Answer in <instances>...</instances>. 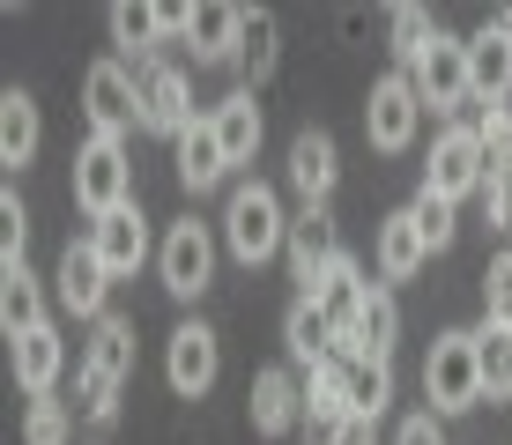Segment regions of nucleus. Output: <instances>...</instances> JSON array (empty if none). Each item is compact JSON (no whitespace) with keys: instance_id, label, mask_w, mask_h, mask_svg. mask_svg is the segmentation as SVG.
I'll list each match as a JSON object with an SVG mask.
<instances>
[{"instance_id":"1","label":"nucleus","mask_w":512,"mask_h":445,"mask_svg":"<svg viewBox=\"0 0 512 445\" xmlns=\"http://www.w3.org/2000/svg\"><path fill=\"white\" fill-rule=\"evenodd\" d=\"M223 245H231V260L260 267L275 260L282 245H290V223H282V201L268 178H238L231 186V208H223Z\"/></svg>"},{"instance_id":"2","label":"nucleus","mask_w":512,"mask_h":445,"mask_svg":"<svg viewBox=\"0 0 512 445\" xmlns=\"http://www.w3.org/2000/svg\"><path fill=\"white\" fill-rule=\"evenodd\" d=\"M134 371V319H97L90 334V356H82V416L90 423H112L119 416V379Z\"/></svg>"},{"instance_id":"3","label":"nucleus","mask_w":512,"mask_h":445,"mask_svg":"<svg viewBox=\"0 0 512 445\" xmlns=\"http://www.w3.org/2000/svg\"><path fill=\"white\" fill-rule=\"evenodd\" d=\"M423 401L431 416H461L483 401V364H475V334H438L423 356Z\"/></svg>"},{"instance_id":"4","label":"nucleus","mask_w":512,"mask_h":445,"mask_svg":"<svg viewBox=\"0 0 512 445\" xmlns=\"http://www.w3.org/2000/svg\"><path fill=\"white\" fill-rule=\"evenodd\" d=\"M134 201V164H127V149L119 141H104V134H90L75 149V208L90 223H104L112 208H127Z\"/></svg>"},{"instance_id":"5","label":"nucleus","mask_w":512,"mask_h":445,"mask_svg":"<svg viewBox=\"0 0 512 445\" xmlns=\"http://www.w3.org/2000/svg\"><path fill=\"white\" fill-rule=\"evenodd\" d=\"M409 82H416L423 112H446V119H461L468 104H475V82H468V45L438 30V38H431V52H423V60L409 67Z\"/></svg>"},{"instance_id":"6","label":"nucleus","mask_w":512,"mask_h":445,"mask_svg":"<svg viewBox=\"0 0 512 445\" xmlns=\"http://www.w3.org/2000/svg\"><path fill=\"white\" fill-rule=\"evenodd\" d=\"M483 171H490L483 141H475V134L461 127V119H453V127L431 141V164H423V193H438V201H453V208H461L468 193H483Z\"/></svg>"},{"instance_id":"7","label":"nucleus","mask_w":512,"mask_h":445,"mask_svg":"<svg viewBox=\"0 0 512 445\" xmlns=\"http://www.w3.org/2000/svg\"><path fill=\"white\" fill-rule=\"evenodd\" d=\"M216 371H223L216 327H208V319H179V327H171V342H164V379H171V394H179V401H201L208 386H216Z\"/></svg>"},{"instance_id":"8","label":"nucleus","mask_w":512,"mask_h":445,"mask_svg":"<svg viewBox=\"0 0 512 445\" xmlns=\"http://www.w3.org/2000/svg\"><path fill=\"white\" fill-rule=\"evenodd\" d=\"M82 112H90V134L119 141V134L141 119V82H134L119 60H97L90 75H82Z\"/></svg>"},{"instance_id":"9","label":"nucleus","mask_w":512,"mask_h":445,"mask_svg":"<svg viewBox=\"0 0 512 445\" xmlns=\"http://www.w3.org/2000/svg\"><path fill=\"white\" fill-rule=\"evenodd\" d=\"M416 119H423L416 82H409V75H379V82H372V97H364V134H372V149L401 156V149L416 141Z\"/></svg>"},{"instance_id":"10","label":"nucleus","mask_w":512,"mask_h":445,"mask_svg":"<svg viewBox=\"0 0 512 445\" xmlns=\"http://www.w3.org/2000/svg\"><path fill=\"white\" fill-rule=\"evenodd\" d=\"M156 267H164V290H171V297H201L208 282H216V238H208V223H193V216L171 223Z\"/></svg>"},{"instance_id":"11","label":"nucleus","mask_w":512,"mask_h":445,"mask_svg":"<svg viewBox=\"0 0 512 445\" xmlns=\"http://www.w3.org/2000/svg\"><path fill=\"white\" fill-rule=\"evenodd\" d=\"M134 82H141V127L179 141V134L193 127V89H186V75H179L171 60H141Z\"/></svg>"},{"instance_id":"12","label":"nucleus","mask_w":512,"mask_h":445,"mask_svg":"<svg viewBox=\"0 0 512 445\" xmlns=\"http://www.w3.org/2000/svg\"><path fill=\"white\" fill-rule=\"evenodd\" d=\"M349 364H357V356L334 349L327 364L305 379V438L312 445H334V431L349 423Z\"/></svg>"},{"instance_id":"13","label":"nucleus","mask_w":512,"mask_h":445,"mask_svg":"<svg viewBox=\"0 0 512 445\" xmlns=\"http://www.w3.org/2000/svg\"><path fill=\"white\" fill-rule=\"evenodd\" d=\"M468 82H475V97H483V104H505L512 97V8L490 15V23L468 38Z\"/></svg>"},{"instance_id":"14","label":"nucleus","mask_w":512,"mask_h":445,"mask_svg":"<svg viewBox=\"0 0 512 445\" xmlns=\"http://www.w3.org/2000/svg\"><path fill=\"white\" fill-rule=\"evenodd\" d=\"M52 290H60V305L75 312V319H104V290H112V267L97 260V245L90 238H75L60 253V275H52Z\"/></svg>"},{"instance_id":"15","label":"nucleus","mask_w":512,"mask_h":445,"mask_svg":"<svg viewBox=\"0 0 512 445\" xmlns=\"http://www.w3.org/2000/svg\"><path fill=\"white\" fill-rule=\"evenodd\" d=\"M245 408H253V431H260V438H282L290 423H305V386H297L282 364H268V371H253Z\"/></svg>"},{"instance_id":"16","label":"nucleus","mask_w":512,"mask_h":445,"mask_svg":"<svg viewBox=\"0 0 512 445\" xmlns=\"http://www.w3.org/2000/svg\"><path fill=\"white\" fill-rule=\"evenodd\" d=\"M282 253H290V275L305 282V297H312V282L342 260V245H334V216H327V208H305V216L290 223V245H282Z\"/></svg>"},{"instance_id":"17","label":"nucleus","mask_w":512,"mask_h":445,"mask_svg":"<svg viewBox=\"0 0 512 445\" xmlns=\"http://www.w3.org/2000/svg\"><path fill=\"white\" fill-rule=\"evenodd\" d=\"M334 178H342V164H334V141H327L320 127H305V134L290 141V186H297V201H305V208H327Z\"/></svg>"},{"instance_id":"18","label":"nucleus","mask_w":512,"mask_h":445,"mask_svg":"<svg viewBox=\"0 0 512 445\" xmlns=\"http://www.w3.org/2000/svg\"><path fill=\"white\" fill-rule=\"evenodd\" d=\"M90 245H97V260L112 267V275H134L141 253H149V223H141V201H127V208H112L104 223H90Z\"/></svg>"},{"instance_id":"19","label":"nucleus","mask_w":512,"mask_h":445,"mask_svg":"<svg viewBox=\"0 0 512 445\" xmlns=\"http://www.w3.org/2000/svg\"><path fill=\"white\" fill-rule=\"evenodd\" d=\"M0 327H8V342H23V334L45 327V290H38V275H30L23 260H0Z\"/></svg>"},{"instance_id":"20","label":"nucleus","mask_w":512,"mask_h":445,"mask_svg":"<svg viewBox=\"0 0 512 445\" xmlns=\"http://www.w3.org/2000/svg\"><path fill=\"white\" fill-rule=\"evenodd\" d=\"M223 178H231V156H223V141H216V119H193L179 134V186L208 193V186H223Z\"/></svg>"},{"instance_id":"21","label":"nucleus","mask_w":512,"mask_h":445,"mask_svg":"<svg viewBox=\"0 0 512 445\" xmlns=\"http://www.w3.org/2000/svg\"><path fill=\"white\" fill-rule=\"evenodd\" d=\"M394 342H401V305L386 282H372V297H364V319H357V342H349L342 356H372V364H394Z\"/></svg>"},{"instance_id":"22","label":"nucleus","mask_w":512,"mask_h":445,"mask_svg":"<svg viewBox=\"0 0 512 445\" xmlns=\"http://www.w3.org/2000/svg\"><path fill=\"white\" fill-rule=\"evenodd\" d=\"M186 38H193V60H208V67L238 60V45H245V8H223V0H208V8H193Z\"/></svg>"},{"instance_id":"23","label":"nucleus","mask_w":512,"mask_h":445,"mask_svg":"<svg viewBox=\"0 0 512 445\" xmlns=\"http://www.w3.org/2000/svg\"><path fill=\"white\" fill-rule=\"evenodd\" d=\"M60 364H67V342L52 334V319H45L38 334H23V342H15V386H23L30 401H38V394H52Z\"/></svg>"},{"instance_id":"24","label":"nucleus","mask_w":512,"mask_h":445,"mask_svg":"<svg viewBox=\"0 0 512 445\" xmlns=\"http://www.w3.org/2000/svg\"><path fill=\"white\" fill-rule=\"evenodd\" d=\"M38 97H30V89H8V97H0V164L8 171H23L30 156H38Z\"/></svg>"},{"instance_id":"25","label":"nucleus","mask_w":512,"mask_h":445,"mask_svg":"<svg viewBox=\"0 0 512 445\" xmlns=\"http://www.w3.org/2000/svg\"><path fill=\"white\" fill-rule=\"evenodd\" d=\"M208 119H216L223 156H231V164H253V149H260V104H253V89H231Z\"/></svg>"},{"instance_id":"26","label":"nucleus","mask_w":512,"mask_h":445,"mask_svg":"<svg viewBox=\"0 0 512 445\" xmlns=\"http://www.w3.org/2000/svg\"><path fill=\"white\" fill-rule=\"evenodd\" d=\"M423 253H431V245H423V230H416L409 208L379 223V275H386V282H409L416 267H423Z\"/></svg>"},{"instance_id":"27","label":"nucleus","mask_w":512,"mask_h":445,"mask_svg":"<svg viewBox=\"0 0 512 445\" xmlns=\"http://www.w3.org/2000/svg\"><path fill=\"white\" fill-rule=\"evenodd\" d=\"M282 342H290V356H297V364H312V371H320L327 356L342 349V342H334V327L320 319V305H312V297H297V305H290V319H282Z\"/></svg>"},{"instance_id":"28","label":"nucleus","mask_w":512,"mask_h":445,"mask_svg":"<svg viewBox=\"0 0 512 445\" xmlns=\"http://www.w3.org/2000/svg\"><path fill=\"white\" fill-rule=\"evenodd\" d=\"M475 364H483V401H512V327L483 319L475 327Z\"/></svg>"},{"instance_id":"29","label":"nucleus","mask_w":512,"mask_h":445,"mask_svg":"<svg viewBox=\"0 0 512 445\" xmlns=\"http://www.w3.org/2000/svg\"><path fill=\"white\" fill-rule=\"evenodd\" d=\"M282 30H275V15L268 8H245V45H238V67H245V82H268L275 75V45Z\"/></svg>"},{"instance_id":"30","label":"nucleus","mask_w":512,"mask_h":445,"mask_svg":"<svg viewBox=\"0 0 512 445\" xmlns=\"http://www.w3.org/2000/svg\"><path fill=\"white\" fill-rule=\"evenodd\" d=\"M386 401H394V364H349V416H386Z\"/></svg>"},{"instance_id":"31","label":"nucleus","mask_w":512,"mask_h":445,"mask_svg":"<svg viewBox=\"0 0 512 445\" xmlns=\"http://www.w3.org/2000/svg\"><path fill=\"white\" fill-rule=\"evenodd\" d=\"M112 38L141 52V60H156V38H164V8H134V0H119L112 8Z\"/></svg>"},{"instance_id":"32","label":"nucleus","mask_w":512,"mask_h":445,"mask_svg":"<svg viewBox=\"0 0 512 445\" xmlns=\"http://www.w3.org/2000/svg\"><path fill=\"white\" fill-rule=\"evenodd\" d=\"M461 127L483 141L490 164H498V156H512V104H483V97H475L468 112H461Z\"/></svg>"},{"instance_id":"33","label":"nucleus","mask_w":512,"mask_h":445,"mask_svg":"<svg viewBox=\"0 0 512 445\" xmlns=\"http://www.w3.org/2000/svg\"><path fill=\"white\" fill-rule=\"evenodd\" d=\"M386 23H394V52H401V75H409V67L423 60V52H431V38H438V23L423 8H394L386 15Z\"/></svg>"},{"instance_id":"34","label":"nucleus","mask_w":512,"mask_h":445,"mask_svg":"<svg viewBox=\"0 0 512 445\" xmlns=\"http://www.w3.org/2000/svg\"><path fill=\"white\" fill-rule=\"evenodd\" d=\"M409 216H416V230H423V245H431V253H446L453 230H461V223H453V201H438V193H423V186H416Z\"/></svg>"},{"instance_id":"35","label":"nucleus","mask_w":512,"mask_h":445,"mask_svg":"<svg viewBox=\"0 0 512 445\" xmlns=\"http://www.w3.org/2000/svg\"><path fill=\"white\" fill-rule=\"evenodd\" d=\"M23 445H67V401H52V394L30 401V416H23Z\"/></svg>"},{"instance_id":"36","label":"nucleus","mask_w":512,"mask_h":445,"mask_svg":"<svg viewBox=\"0 0 512 445\" xmlns=\"http://www.w3.org/2000/svg\"><path fill=\"white\" fill-rule=\"evenodd\" d=\"M483 319L512 327V253H498V260L483 267Z\"/></svg>"},{"instance_id":"37","label":"nucleus","mask_w":512,"mask_h":445,"mask_svg":"<svg viewBox=\"0 0 512 445\" xmlns=\"http://www.w3.org/2000/svg\"><path fill=\"white\" fill-rule=\"evenodd\" d=\"M483 201H490V223L512 230V156H498V164L483 171Z\"/></svg>"},{"instance_id":"38","label":"nucleus","mask_w":512,"mask_h":445,"mask_svg":"<svg viewBox=\"0 0 512 445\" xmlns=\"http://www.w3.org/2000/svg\"><path fill=\"white\" fill-rule=\"evenodd\" d=\"M23 238H30V216L15 201V186L0 193V260H23Z\"/></svg>"},{"instance_id":"39","label":"nucleus","mask_w":512,"mask_h":445,"mask_svg":"<svg viewBox=\"0 0 512 445\" xmlns=\"http://www.w3.org/2000/svg\"><path fill=\"white\" fill-rule=\"evenodd\" d=\"M394 445H446V431H438V416L423 408V416H409V423L394 431Z\"/></svg>"},{"instance_id":"40","label":"nucleus","mask_w":512,"mask_h":445,"mask_svg":"<svg viewBox=\"0 0 512 445\" xmlns=\"http://www.w3.org/2000/svg\"><path fill=\"white\" fill-rule=\"evenodd\" d=\"M379 438V416H349L342 431H334V445H372Z\"/></svg>"}]
</instances>
